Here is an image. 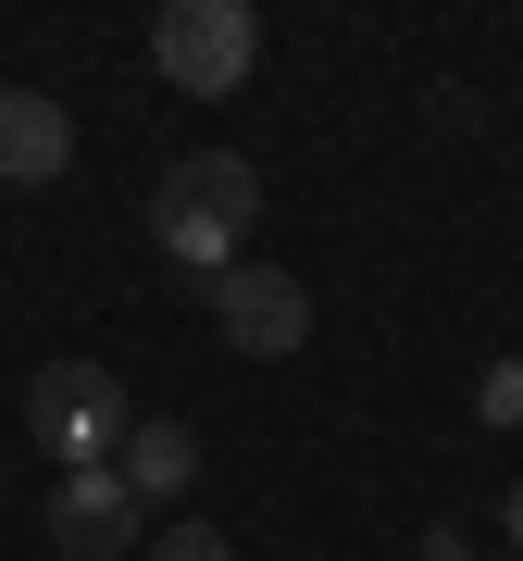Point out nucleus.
<instances>
[{"instance_id": "obj_11", "label": "nucleus", "mask_w": 523, "mask_h": 561, "mask_svg": "<svg viewBox=\"0 0 523 561\" xmlns=\"http://www.w3.org/2000/svg\"><path fill=\"white\" fill-rule=\"evenodd\" d=\"M499 537H511V549H523V486H511V500H499Z\"/></svg>"}, {"instance_id": "obj_3", "label": "nucleus", "mask_w": 523, "mask_h": 561, "mask_svg": "<svg viewBox=\"0 0 523 561\" xmlns=\"http://www.w3.org/2000/svg\"><path fill=\"white\" fill-rule=\"evenodd\" d=\"M150 62H162L175 101H237V88L262 76V13L249 0H162Z\"/></svg>"}, {"instance_id": "obj_1", "label": "nucleus", "mask_w": 523, "mask_h": 561, "mask_svg": "<svg viewBox=\"0 0 523 561\" xmlns=\"http://www.w3.org/2000/svg\"><path fill=\"white\" fill-rule=\"evenodd\" d=\"M262 238V162L249 150H187V162H162V187H150V250L175 262V275H237Z\"/></svg>"}, {"instance_id": "obj_5", "label": "nucleus", "mask_w": 523, "mask_h": 561, "mask_svg": "<svg viewBox=\"0 0 523 561\" xmlns=\"http://www.w3.org/2000/svg\"><path fill=\"white\" fill-rule=\"evenodd\" d=\"M150 537V512L125 500V474H50V549L62 561H125Z\"/></svg>"}, {"instance_id": "obj_8", "label": "nucleus", "mask_w": 523, "mask_h": 561, "mask_svg": "<svg viewBox=\"0 0 523 561\" xmlns=\"http://www.w3.org/2000/svg\"><path fill=\"white\" fill-rule=\"evenodd\" d=\"M474 412H486V424H523V350H511V362H486V387H474Z\"/></svg>"}, {"instance_id": "obj_7", "label": "nucleus", "mask_w": 523, "mask_h": 561, "mask_svg": "<svg viewBox=\"0 0 523 561\" xmlns=\"http://www.w3.org/2000/svg\"><path fill=\"white\" fill-rule=\"evenodd\" d=\"M113 474H125V500H187V486H200V437H187V424L175 412H138V437H125V461H113Z\"/></svg>"}, {"instance_id": "obj_6", "label": "nucleus", "mask_w": 523, "mask_h": 561, "mask_svg": "<svg viewBox=\"0 0 523 561\" xmlns=\"http://www.w3.org/2000/svg\"><path fill=\"white\" fill-rule=\"evenodd\" d=\"M75 162V113L50 88H0V187H62Z\"/></svg>"}, {"instance_id": "obj_10", "label": "nucleus", "mask_w": 523, "mask_h": 561, "mask_svg": "<svg viewBox=\"0 0 523 561\" xmlns=\"http://www.w3.org/2000/svg\"><path fill=\"white\" fill-rule=\"evenodd\" d=\"M411 561H474V549H462V524H423V549H411Z\"/></svg>"}, {"instance_id": "obj_4", "label": "nucleus", "mask_w": 523, "mask_h": 561, "mask_svg": "<svg viewBox=\"0 0 523 561\" xmlns=\"http://www.w3.org/2000/svg\"><path fill=\"white\" fill-rule=\"evenodd\" d=\"M212 324H224V350L287 362V350L312 337V287L287 275V262H237V275H212Z\"/></svg>"}, {"instance_id": "obj_2", "label": "nucleus", "mask_w": 523, "mask_h": 561, "mask_svg": "<svg viewBox=\"0 0 523 561\" xmlns=\"http://www.w3.org/2000/svg\"><path fill=\"white\" fill-rule=\"evenodd\" d=\"M25 437H38L50 474H113L125 437H138V400H125L113 362H38L25 375Z\"/></svg>"}, {"instance_id": "obj_9", "label": "nucleus", "mask_w": 523, "mask_h": 561, "mask_svg": "<svg viewBox=\"0 0 523 561\" xmlns=\"http://www.w3.org/2000/svg\"><path fill=\"white\" fill-rule=\"evenodd\" d=\"M150 561H237V549H224V524H162Z\"/></svg>"}]
</instances>
